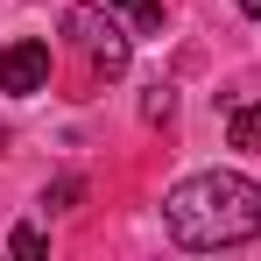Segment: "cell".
I'll use <instances>...</instances> for the list:
<instances>
[{
  "label": "cell",
  "mask_w": 261,
  "mask_h": 261,
  "mask_svg": "<svg viewBox=\"0 0 261 261\" xmlns=\"http://www.w3.org/2000/svg\"><path fill=\"white\" fill-rule=\"evenodd\" d=\"M163 219H170V240L191 247V254L247 247V240H261V184L240 176V170L184 176L170 198H163Z\"/></svg>",
  "instance_id": "1"
},
{
  "label": "cell",
  "mask_w": 261,
  "mask_h": 261,
  "mask_svg": "<svg viewBox=\"0 0 261 261\" xmlns=\"http://www.w3.org/2000/svg\"><path fill=\"white\" fill-rule=\"evenodd\" d=\"M64 36H71V49L85 57L99 78H120L127 57H134V36L106 14V7H71V14H64Z\"/></svg>",
  "instance_id": "2"
},
{
  "label": "cell",
  "mask_w": 261,
  "mask_h": 261,
  "mask_svg": "<svg viewBox=\"0 0 261 261\" xmlns=\"http://www.w3.org/2000/svg\"><path fill=\"white\" fill-rule=\"evenodd\" d=\"M49 85V43L36 36H21V43L0 49V92H14V99H36Z\"/></svg>",
  "instance_id": "3"
},
{
  "label": "cell",
  "mask_w": 261,
  "mask_h": 261,
  "mask_svg": "<svg viewBox=\"0 0 261 261\" xmlns=\"http://www.w3.org/2000/svg\"><path fill=\"white\" fill-rule=\"evenodd\" d=\"M233 148L261 155V106H233Z\"/></svg>",
  "instance_id": "4"
},
{
  "label": "cell",
  "mask_w": 261,
  "mask_h": 261,
  "mask_svg": "<svg viewBox=\"0 0 261 261\" xmlns=\"http://www.w3.org/2000/svg\"><path fill=\"white\" fill-rule=\"evenodd\" d=\"M78 198H85V184H78V176H57V184L43 191V205H49V212H71Z\"/></svg>",
  "instance_id": "5"
},
{
  "label": "cell",
  "mask_w": 261,
  "mask_h": 261,
  "mask_svg": "<svg viewBox=\"0 0 261 261\" xmlns=\"http://www.w3.org/2000/svg\"><path fill=\"white\" fill-rule=\"evenodd\" d=\"M120 7H127V21L141 29V36H155V29H163V0H120Z\"/></svg>",
  "instance_id": "6"
},
{
  "label": "cell",
  "mask_w": 261,
  "mask_h": 261,
  "mask_svg": "<svg viewBox=\"0 0 261 261\" xmlns=\"http://www.w3.org/2000/svg\"><path fill=\"white\" fill-rule=\"evenodd\" d=\"M141 113H148V120H170V85H148V99H141Z\"/></svg>",
  "instance_id": "7"
},
{
  "label": "cell",
  "mask_w": 261,
  "mask_h": 261,
  "mask_svg": "<svg viewBox=\"0 0 261 261\" xmlns=\"http://www.w3.org/2000/svg\"><path fill=\"white\" fill-rule=\"evenodd\" d=\"M240 14H254V21H261V0H240Z\"/></svg>",
  "instance_id": "8"
},
{
  "label": "cell",
  "mask_w": 261,
  "mask_h": 261,
  "mask_svg": "<svg viewBox=\"0 0 261 261\" xmlns=\"http://www.w3.org/2000/svg\"><path fill=\"white\" fill-rule=\"evenodd\" d=\"M0 148H7V127H0Z\"/></svg>",
  "instance_id": "9"
}]
</instances>
